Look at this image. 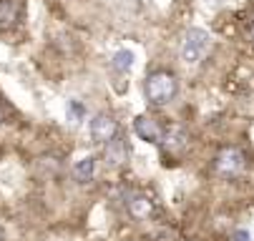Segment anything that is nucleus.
I'll list each match as a JSON object with an SVG mask.
<instances>
[{"label":"nucleus","instance_id":"nucleus-4","mask_svg":"<svg viewBox=\"0 0 254 241\" xmlns=\"http://www.w3.org/2000/svg\"><path fill=\"white\" fill-rule=\"evenodd\" d=\"M244 163H247V161H244V153H242L237 146L222 148L219 153H216V158H214L216 174H219V176H227V179L242 174V171H244Z\"/></svg>","mask_w":254,"mask_h":241},{"label":"nucleus","instance_id":"nucleus-1","mask_svg":"<svg viewBox=\"0 0 254 241\" xmlns=\"http://www.w3.org/2000/svg\"><path fill=\"white\" fill-rule=\"evenodd\" d=\"M143 96L151 106L161 108V106H169V103L179 96V78L176 73L171 71H154L146 76L143 81Z\"/></svg>","mask_w":254,"mask_h":241},{"label":"nucleus","instance_id":"nucleus-2","mask_svg":"<svg viewBox=\"0 0 254 241\" xmlns=\"http://www.w3.org/2000/svg\"><path fill=\"white\" fill-rule=\"evenodd\" d=\"M211 50V36L204 30V28H189L184 33V41H181V60H184L187 65H199L206 53Z\"/></svg>","mask_w":254,"mask_h":241},{"label":"nucleus","instance_id":"nucleus-8","mask_svg":"<svg viewBox=\"0 0 254 241\" xmlns=\"http://www.w3.org/2000/svg\"><path fill=\"white\" fill-rule=\"evenodd\" d=\"M154 211V201L149 198V196H143V193H136V196H131V201H128V214L133 216V219H149V214Z\"/></svg>","mask_w":254,"mask_h":241},{"label":"nucleus","instance_id":"nucleus-11","mask_svg":"<svg viewBox=\"0 0 254 241\" xmlns=\"http://www.w3.org/2000/svg\"><path fill=\"white\" fill-rule=\"evenodd\" d=\"M187 133H184V128H171L166 136H164V146L169 148V151H184V146H187Z\"/></svg>","mask_w":254,"mask_h":241},{"label":"nucleus","instance_id":"nucleus-9","mask_svg":"<svg viewBox=\"0 0 254 241\" xmlns=\"http://www.w3.org/2000/svg\"><path fill=\"white\" fill-rule=\"evenodd\" d=\"M133 63H136V53L128 50V48H121V50H116L111 55V68L116 73H128L133 68Z\"/></svg>","mask_w":254,"mask_h":241},{"label":"nucleus","instance_id":"nucleus-16","mask_svg":"<svg viewBox=\"0 0 254 241\" xmlns=\"http://www.w3.org/2000/svg\"><path fill=\"white\" fill-rule=\"evenodd\" d=\"M252 36H254V23H252Z\"/></svg>","mask_w":254,"mask_h":241},{"label":"nucleus","instance_id":"nucleus-15","mask_svg":"<svg viewBox=\"0 0 254 241\" xmlns=\"http://www.w3.org/2000/svg\"><path fill=\"white\" fill-rule=\"evenodd\" d=\"M0 126H3V111H0Z\"/></svg>","mask_w":254,"mask_h":241},{"label":"nucleus","instance_id":"nucleus-12","mask_svg":"<svg viewBox=\"0 0 254 241\" xmlns=\"http://www.w3.org/2000/svg\"><path fill=\"white\" fill-rule=\"evenodd\" d=\"M18 20V5L13 0H0V28H10Z\"/></svg>","mask_w":254,"mask_h":241},{"label":"nucleus","instance_id":"nucleus-3","mask_svg":"<svg viewBox=\"0 0 254 241\" xmlns=\"http://www.w3.org/2000/svg\"><path fill=\"white\" fill-rule=\"evenodd\" d=\"M88 136L91 141L98 146H106L108 141H114L119 136V123L111 113H96L88 123Z\"/></svg>","mask_w":254,"mask_h":241},{"label":"nucleus","instance_id":"nucleus-10","mask_svg":"<svg viewBox=\"0 0 254 241\" xmlns=\"http://www.w3.org/2000/svg\"><path fill=\"white\" fill-rule=\"evenodd\" d=\"M86 121V106L81 100H68L65 103V123L70 126V128H78L81 123Z\"/></svg>","mask_w":254,"mask_h":241},{"label":"nucleus","instance_id":"nucleus-14","mask_svg":"<svg viewBox=\"0 0 254 241\" xmlns=\"http://www.w3.org/2000/svg\"><path fill=\"white\" fill-rule=\"evenodd\" d=\"M0 241H5V229L0 226Z\"/></svg>","mask_w":254,"mask_h":241},{"label":"nucleus","instance_id":"nucleus-13","mask_svg":"<svg viewBox=\"0 0 254 241\" xmlns=\"http://www.w3.org/2000/svg\"><path fill=\"white\" fill-rule=\"evenodd\" d=\"M232 241H252V234H249L247 229H237V231L232 234Z\"/></svg>","mask_w":254,"mask_h":241},{"label":"nucleus","instance_id":"nucleus-7","mask_svg":"<svg viewBox=\"0 0 254 241\" xmlns=\"http://www.w3.org/2000/svg\"><path fill=\"white\" fill-rule=\"evenodd\" d=\"M96 156H83L73 163V176L78 184H91L96 179Z\"/></svg>","mask_w":254,"mask_h":241},{"label":"nucleus","instance_id":"nucleus-6","mask_svg":"<svg viewBox=\"0 0 254 241\" xmlns=\"http://www.w3.org/2000/svg\"><path fill=\"white\" fill-rule=\"evenodd\" d=\"M103 158H106V163L111 166V168L124 166L128 161V144H126V139L116 136L114 141H108L106 144V151H103Z\"/></svg>","mask_w":254,"mask_h":241},{"label":"nucleus","instance_id":"nucleus-5","mask_svg":"<svg viewBox=\"0 0 254 241\" xmlns=\"http://www.w3.org/2000/svg\"><path fill=\"white\" fill-rule=\"evenodd\" d=\"M133 131H136V136L141 141H146V144H161L164 141V131H161V126H159V121H154L151 116H138L136 121H133Z\"/></svg>","mask_w":254,"mask_h":241}]
</instances>
